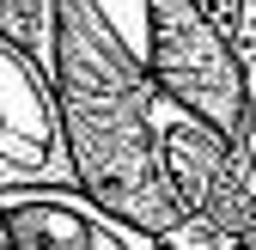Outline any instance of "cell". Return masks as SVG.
Returning <instances> with one entry per match:
<instances>
[{"instance_id": "cell-1", "label": "cell", "mask_w": 256, "mask_h": 250, "mask_svg": "<svg viewBox=\"0 0 256 250\" xmlns=\"http://www.w3.org/2000/svg\"><path fill=\"white\" fill-rule=\"evenodd\" d=\"M55 98L80 190L158 238L177 232L189 202L171 177V140L189 122V104L171 98L152 61L92 0H61Z\"/></svg>"}, {"instance_id": "cell-2", "label": "cell", "mask_w": 256, "mask_h": 250, "mask_svg": "<svg viewBox=\"0 0 256 250\" xmlns=\"http://www.w3.org/2000/svg\"><path fill=\"white\" fill-rule=\"evenodd\" d=\"M146 61L171 98L220 122L232 140L250 128V80L232 49V30L202 0H146Z\"/></svg>"}, {"instance_id": "cell-3", "label": "cell", "mask_w": 256, "mask_h": 250, "mask_svg": "<svg viewBox=\"0 0 256 250\" xmlns=\"http://www.w3.org/2000/svg\"><path fill=\"white\" fill-rule=\"evenodd\" d=\"M18 183H80L61 134L55 74L0 30V190Z\"/></svg>"}, {"instance_id": "cell-4", "label": "cell", "mask_w": 256, "mask_h": 250, "mask_svg": "<svg viewBox=\"0 0 256 250\" xmlns=\"http://www.w3.org/2000/svg\"><path fill=\"white\" fill-rule=\"evenodd\" d=\"M12 250H165V238L122 220L80 183H18L0 190Z\"/></svg>"}, {"instance_id": "cell-5", "label": "cell", "mask_w": 256, "mask_h": 250, "mask_svg": "<svg viewBox=\"0 0 256 250\" xmlns=\"http://www.w3.org/2000/svg\"><path fill=\"white\" fill-rule=\"evenodd\" d=\"M55 24H61V0H0V30L24 43L49 74H55Z\"/></svg>"}, {"instance_id": "cell-6", "label": "cell", "mask_w": 256, "mask_h": 250, "mask_svg": "<svg viewBox=\"0 0 256 250\" xmlns=\"http://www.w3.org/2000/svg\"><path fill=\"white\" fill-rule=\"evenodd\" d=\"M0 250H12V232H6V208H0Z\"/></svg>"}]
</instances>
